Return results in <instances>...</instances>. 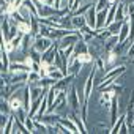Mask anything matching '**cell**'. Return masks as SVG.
I'll return each mask as SVG.
<instances>
[{
  "instance_id": "1",
  "label": "cell",
  "mask_w": 134,
  "mask_h": 134,
  "mask_svg": "<svg viewBox=\"0 0 134 134\" xmlns=\"http://www.w3.org/2000/svg\"><path fill=\"white\" fill-rule=\"evenodd\" d=\"M125 71H126V65H120V66H115V68L107 70V71H106V74L103 76V79H101L99 85H98L99 92H101L104 87H107L109 84H112L114 81H117V77H118V76H121Z\"/></svg>"
},
{
  "instance_id": "2",
  "label": "cell",
  "mask_w": 134,
  "mask_h": 134,
  "mask_svg": "<svg viewBox=\"0 0 134 134\" xmlns=\"http://www.w3.org/2000/svg\"><path fill=\"white\" fill-rule=\"evenodd\" d=\"M96 66L92 68L87 81H85V87H84V104L82 106H88V101H90V95H92V88H93V81H95V76H96Z\"/></svg>"
},
{
  "instance_id": "3",
  "label": "cell",
  "mask_w": 134,
  "mask_h": 134,
  "mask_svg": "<svg viewBox=\"0 0 134 134\" xmlns=\"http://www.w3.org/2000/svg\"><path fill=\"white\" fill-rule=\"evenodd\" d=\"M52 43H54V41H52L51 38L43 36V35L38 33V35H35V38H33V44H32V46H33L36 51H40V52L43 54V52H46V51L52 46Z\"/></svg>"
},
{
  "instance_id": "4",
  "label": "cell",
  "mask_w": 134,
  "mask_h": 134,
  "mask_svg": "<svg viewBox=\"0 0 134 134\" xmlns=\"http://www.w3.org/2000/svg\"><path fill=\"white\" fill-rule=\"evenodd\" d=\"M79 99H81V95L77 93L76 87H74V85H71L70 93H68V104L71 106V110H73V112H77V114H79V112H81V109H82V106H81Z\"/></svg>"
},
{
  "instance_id": "5",
  "label": "cell",
  "mask_w": 134,
  "mask_h": 134,
  "mask_svg": "<svg viewBox=\"0 0 134 134\" xmlns=\"http://www.w3.org/2000/svg\"><path fill=\"white\" fill-rule=\"evenodd\" d=\"M81 38H82L81 33H70V35L63 36L62 40H58V47L60 49H65V47H68V46H74Z\"/></svg>"
},
{
  "instance_id": "6",
  "label": "cell",
  "mask_w": 134,
  "mask_h": 134,
  "mask_svg": "<svg viewBox=\"0 0 134 134\" xmlns=\"http://www.w3.org/2000/svg\"><path fill=\"white\" fill-rule=\"evenodd\" d=\"M117 96V93L114 92H109V90H101V95H99V103L101 106H104L106 109H110V103L112 99Z\"/></svg>"
},
{
  "instance_id": "7",
  "label": "cell",
  "mask_w": 134,
  "mask_h": 134,
  "mask_svg": "<svg viewBox=\"0 0 134 134\" xmlns=\"http://www.w3.org/2000/svg\"><path fill=\"white\" fill-rule=\"evenodd\" d=\"M74 77H76L74 74H66V76H63L62 79H58L52 87L57 88V90H66V88H68V85L71 84V81H73Z\"/></svg>"
},
{
  "instance_id": "8",
  "label": "cell",
  "mask_w": 134,
  "mask_h": 134,
  "mask_svg": "<svg viewBox=\"0 0 134 134\" xmlns=\"http://www.w3.org/2000/svg\"><path fill=\"white\" fill-rule=\"evenodd\" d=\"M96 14H98V10L95 7V3L92 5V8L85 13V19H87V25H90L92 29H96Z\"/></svg>"
},
{
  "instance_id": "9",
  "label": "cell",
  "mask_w": 134,
  "mask_h": 134,
  "mask_svg": "<svg viewBox=\"0 0 134 134\" xmlns=\"http://www.w3.org/2000/svg\"><path fill=\"white\" fill-rule=\"evenodd\" d=\"M98 32H99L98 29H92L90 25H84V27L81 29V33H82V38H84V40H85L87 43H88V41H90L92 38H95V36L98 35Z\"/></svg>"
},
{
  "instance_id": "10",
  "label": "cell",
  "mask_w": 134,
  "mask_h": 134,
  "mask_svg": "<svg viewBox=\"0 0 134 134\" xmlns=\"http://www.w3.org/2000/svg\"><path fill=\"white\" fill-rule=\"evenodd\" d=\"M70 118H71V120L76 123V126L79 128V132H82V134H84V132H87L85 121L82 120V117H79V114H77V112H73V110H71V114H70Z\"/></svg>"
},
{
  "instance_id": "11",
  "label": "cell",
  "mask_w": 134,
  "mask_h": 134,
  "mask_svg": "<svg viewBox=\"0 0 134 134\" xmlns=\"http://www.w3.org/2000/svg\"><path fill=\"white\" fill-rule=\"evenodd\" d=\"M82 65H84L82 62H79L74 55H71V63L68 65V74H74V76H76V74L81 71Z\"/></svg>"
},
{
  "instance_id": "12",
  "label": "cell",
  "mask_w": 134,
  "mask_h": 134,
  "mask_svg": "<svg viewBox=\"0 0 134 134\" xmlns=\"http://www.w3.org/2000/svg\"><path fill=\"white\" fill-rule=\"evenodd\" d=\"M85 52H90V47H88V44H87V41L84 40V38H81L76 44H74V57L76 55H79V54H85Z\"/></svg>"
},
{
  "instance_id": "13",
  "label": "cell",
  "mask_w": 134,
  "mask_h": 134,
  "mask_svg": "<svg viewBox=\"0 0 134 134\" xmlns=\"http://www.w3.org/2000/svg\"><path fill=\"white\" fill-rule=\"evenodd\" d=\"M128 38H129V22L123 21V25L118 32V43H125Z\"/></svg>"
},
{
  "instance_id": "14",
  "label": "cell",
  "mask_w": 134,
  "mask_h": 134,
  "mask_svg": "<svg viewBox=\"0 0 134 134\" xmlns=\"http://www.w3.org/2000/svg\"><path fill=\"white\" fill-rule=\"evenodd\" d=\"M117 112H118V98L115 96V98L112 99V103H110V125H112V126H114V125L117 123V120H118Z\"/></svg>"
},
{
  "instance_id": "15",
  "label": "cell",
  "mask_w": 134,
  "mask_h": 134,
  "mask_svg": "<svg viewBox=\"0 0 134 134\" xmlns=\"http://www.w3.org/2000/svg\"><path fill=\"white\" fill-rule=\"evenodd\" d=\"M107 11H109V8H106V10H101V11H98V14H96V29H104V27H106Z\"/></svg>"
},
{
  "instance_id": "16",
  "label": "cell",
  "mask_w": 134,
  "mask_h": 134,
  "mask_svg": "<svg viewBox=\"0 0 134 134\" xmlns=\"http://www.w3.org/2000/svg\"><path fill=\"white\" fill-rule=\"evenodd\" d=\"M58 123H62L65 128H68L70 129V132H79V128L76 126V123L68 117V118H63V117H60V120H58Z\"/></svg>"
},
{
  "instance_id": "17",
  "label": "cell",
  "mask_w": 134,
  "mask_h": 134,
  "mask_svg": "<svg viewBox=\"0 0 134 134\" xmlns=\"http://www.w3.org/2000/svg\"><path fill=\"white\" fill-rule=\"evenodd\" d=\"M128 19V14H126V5L125 3H120L118 2V7H117V11H115V21H126Z\"/></svg>"
},
{
  "instance_id": "18",
  "label": "cell",
  "mask_w": 134,
  "mask_h": 134,
  "mask_svg": "<svg viewBox=\"0 0 134 134\" xmlns=\"http://www.w3.org/2000/svg\"><path fill=\"white\" fill-rule=\"evenodd\" d=\"M71 22H73V27L74 29H82L84 25H87V19H85V14L82 16H71Z\"/></svg>"
},
{
  "instance_id": "19",
  "label": "cell",
  "mask_w": 134,
  "mask_h": 134,
  "mask_svg": "<svg viewBox=\"0 0 134 134\" xmlns=\"http://www.w3.org/2000/svg\"><path fill=\"white\" fill-rule=\"evenodd\" d=\"M92 5L93 3H90V2H85V3H82L77 10H74V11H71V16H82V14H85L90 8H92Z\"/></svg>"
},
{
  "instance_id": "20",
  "label": "cell",
  "mask_w": 134,
  "mask_h": 134,
  "mask_svg": "<svg viewBox=\"0 0 134 134\" xmlns=\"http://www.w3.org/2000/svg\"><path fill=\"white\" fill-rule=\"evenodd\" d=\"M8 55H10V52H7L3 47H2V73H7L8 70H10V58H8Z\"/></svg>"
},
{
  "instance_id": "21",
  "label": "cell",
  "mask_w": 134,
  "mask_h": 134,
  "mask_svg": "<svg viewBox=\"0 0 134 134\" xmlns=\"http://www.w3.org/2000/svg\"><path fill=\"white\" fill-rule=\"evenodd\" d=\"M13 132H30V131H29V128L25 126V123L16 117V118H14V129H13Z\"/></svg>"
},
{
  "instance_id": "22",
  "label": "cell",
  "mask_w": 134,
  "mask_h": 134,
  "mask_svg": "<svg viewBox=\"0 0 134 134\" xmlns=\"http://www.w3.org/2000/svg\"><path fill=\"white\" fill-rule=\"evenodd\" d=\"M14 118H16V115L13 114V115H10V118H8V121H7V125H5V128L0 131L2 134H8V132H13V129H14Z\"/></svg>"
},
{
  "instance_id": "23",
  "label": "cell",
  "mask_w": 134,
  "mask_h": 134,
  "mask_svg": "<svg viewBox=\"0 0 134 134\" xmlns=\"http://www.w3.org/2000/svg\"><path fill=\"white\" fill-rule=\"evenodd\" d=\"M117 43H118V35H112L109 40L104 41V49H106V51H112V49L117 46Z\"/></svg>"
},
{
  "instance_id": "24",
  "label": "cell",
  "mask_w": 134,
  "mask_h": 134,
  "mask_svg": "<svg viewBox=\"0 0 134 134\" xmlns=\"http://www.w3.org/2000/svg\"><path fill=\"white\" fill-rule=\"evenodd\" d=\"M121 25H123V22H121V21H114V22H112V24H109L106 29H107L112 35H118V32H120Z\"/></svg>"
},
{
  "instance_id": "25",
  "label": "cell",
  "mask_w": 134,
  "mask_h": 134,
  "mask_svg": "<svg viewBox=\"0 0 134 134\" xmlns=\"http://www.w3.org/2000/svg\"><path fill=\"white\" fill-rule=\"evenodd\" d=\"M103 90H109V92H114V93H117V95H118V93H121V92H123V85H121V84H117V82L114 81L112 84H109V85H107V87H104Z\"/></svg>"
},
{
  "instance_id": "26",
  "label": "cell",
  "mask_w": 134,
  "mask_h": 134,
  "mask_svg": "<svg viewBox=\"0 0 134 134\" xmlns=\"http://www.w3.org/2000/svg\"><path fill=\"white\" fill-rule=\"evenodd\" d=\"M125 120H126V114H125V115H121V117H118L117 123L110 128V132H120V128H121V125L125 123Z\"/></svg>"
},
{
  "instance_id": "27",
  "label": "cell",
  "mask_w": 134,
  "mask_h": 134,
  "mask_svg": "<svg viewBox=\"0 0 134 134\" xmlns=\"http://www.w3.org/2000/svg\"><path fill=\"white\" fill-rule=\"evenodd\" d=\"M110 2L109 0H98V2H95V7H96V10L98 11H101V10H106V8H110Z\"/></svg>"
},
{
  "instance_id": "28",
  "label": "cell",
  "mask_w": 134,
  "mask_h": 134,
  "mask_svg": "<svg viewBox=\"0 0 134 134\" xmlns=\"http://www.w3.org/2000/svg\"><path fill=\"white\" fill-rule=\"evenodd\" d=\"M41 79V74L38 73V71H30L29 73V82L30 84H35V82H38Z\"/></svg>"
},
{
  "instance_id": "29",
  "label": "cell",
  "mask_w": 134,
  "mask_h": 134,
  "mask_svg": "<svg viewBox=\"0 0 134 134\" xmlns=\"http://www.w3.org/2000/svg\"><path fill=\"white\" fill-rule=\"evenodd\" d=\"M126 55H128L129 58H134V41L131 43V46H129V49H128V52H126Z\"/></svg>"
},
{
  "instance_id": "30",
  "label": "cell",
  "mask_w": 134,
  "mask_h": 134,
  "mask_svg": "<svg viewBox=\"0 0 134 134\" xmlns=\"http://www.w3.org/2000/svg\"><path fill=\"white\" fill-rule=\"evenodd\" d=\"M134 109V92H132V96H131V99H129V107H128V110H132Z\"/></svg>"
},
{
  "instance_id": "31",
  "label": "cell",
  "mask_w": 134,
  "mask_h": 134,
  "mask_svg": "<svg viewBox=\"0 0 134 134\" xmlns=\"http://www.w3.org/2000/svg\"><path fill=\"white\" fill-rule=\"evenodd\" d=\"M120 3H125V5H129V3H134V0H117Z\"/></svg>"
},
{
  "instance_id": "32",
  "label": "cell",
  "mask_w": 134,
  "mask_h": 134,
  "mask_svg": "<svg viewBox=\"0 0 134 134\" xmlns=\"http://www.w3.org/2000/svg\"><path fill=\"white\" fill-rule=\"evenodd\" d=\"M46 2H47L49 5H52V7H54V2H55V0H46Z\"/></svg>"
},
{
  "instance_id": "33",
  "label": "cell",
  "mask_w": 134,
  "mask_h": 134,
  "mask_svg": "<svg viewBox=\"0 0 134 134\" xmlns=\"http://www.w3.org/2000/svg\"><path fill=\"white\" fill-rule=\"evenodd\" d=\"M7 3H13V2H16V0H5Z\"/></svg>"
},
{
  "instance_id": "34",
  "label": "cell",
  "mask_w": 134,
  "mask_h": 134,
  "mask_svg": "<svg viewBox=\"0 0 134 134\" xmlns=\"http://www.w3.org/2000/svg\"><path fill=\"white\" fill-rule=\"evenodd\" d=\"M132 115H134V109H132Z\"/></svg>"
}]
</instances>
